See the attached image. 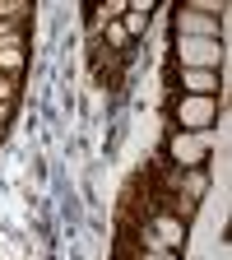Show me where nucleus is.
<instances>
[{
    "label": "nucleus",
    "instance_id": "obj_5",
    "mask_svg": "<svg viewBox=\"0 0 232 260\" xmlns=\"http://www.w3.org/2000/svg\"><path fill=\"white\" fill-rule=\"evenodd\" d=\"M172 84H181V93H195V98H218V70H177L168 65Z\"/></svg>",
    "mask_w": 232,
    "mask_h": 260
},
{
    "label": "nucleus",
    "instance_id": "obj_4",
    "mask_svg": "<svg viewBox=\"0 0 232 260\" xmlns=\"http://www.w3.org/2000/svg\"><path fill=\"white\" fill-rule=\"evenodd\" d=\"M172 28H177V38H218V14H205L186 0V5L172 10Z\"/></svg>",
    "mask_w": 232,
    "mask_h": 260
},
{
    "label": "nucleus",
    "instance_id": "obj_3",
    "mask_svg": "<svg viewBox=\"0 0 232 260\" xmlns=\"http://www.w3.org/2000/svg\"><path fill=\"white\" fill-rule=\"evenodd\" d=\"M162 153H168L172 168H205V158H209V140L205 135H186V130H172L168 144H162Z\"/></svg>",
    "mask_w": 232,
    "mask_h": 260
},
{
    "label": "nucleus",
    "instance_id": "obj_2",
    "mask_svg": "<svg viewBox=\"0 0 232 260\" xmlns=\"http://www.w3.org/2000/svg\"><path fill=\"white\" fill-rule=\"evenodd\" d=\"M172 65L177 70H218L223 65V42L218 38H177Z\"/></svg>",
    "mask_w": 232,
    "mask_h": 260
},
{
    "label": "nucleus",
    "instance_id": "obj_8",
    "mask_svg": "<svg viewBox=\"0 0 232 260\" xmlns=\"http://www.w3.org/2000/svg\"><path fill=\"white\" fill-rule=\"evenodd\" d=\"M23 60H28V51H23V47H0V75H10V79H19V70H23Z\"/></svg>",
    "mask_w": 232,
    "mask_h": 260
},
{
    "label": "nucleus",
    "instance_id": "obj_7",
    "mask_svg": "<svg viewBox=\"0 0 232 260\" xmlns=\"http://www.w3.org/2000/svg\"><path fill=\"white\" fill-rule=\"evenodd\" d=\"M149 19H153V10L144 5V0H125V14H121V28L135 38V32H144L149 28Z\"/></svg>",
    "mask_w": 232,
    "mask_h": 260
},
{
    "label": "nucleus",
    "instance_id": "obj_6",
    "mask_svg": "<svg viewBox=\"0 0 232 260\" xmlns=\"http://www.w3.org/2000/svg\"><path fill=\"white\" fill-rule=\"evenodd\" d=\"M116 260H181L177 251H144L130 237H116Z\"/></svg>",
    "mask_w": 232,
    "mask_h": 260
},
{
    "label": "nucleus",
    "instance_id": "obj_1",
    "mask_svg": "<svg viewBox=\"0 0 232 260\" xmlns=\"http://www.w3.org/2000/svg\"><path fill=\"white\" fill-rule=\"evenodd\" d=\"M218 121V98H195L181 93L172 103V130H186V135H209Z\"/></svg>",
    "mask_w": 232,
    "mask_h": 260
},
{
    "label": "nucleus",
    "instance_id": "obj_9",
    "mask_svg": "<svg viewBox=\"0 0 232 260\" xmlns=\"http://www.w3.org/2000/svg\"><path fill=\"white\" fill-rule=\"evenodd\" d=\"M14 98H19V79L0 75V107H14Z\"/></svg>",
    "mask_w": 232,
    "mask_h": 260
}]
</instances>
